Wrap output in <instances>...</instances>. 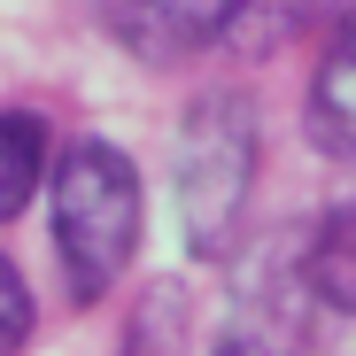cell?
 <instances>
[{
  "label": "cell",
  "instance_id": "1",
  "mask_svg": "<svg viewBox=\"0 0 356 356\" xmlns=\"http://www.w3.org/2000/svg\"><path fill=\"white\" fill-rule=\"evenodd\" d=\"M54 256L78 302H101L140 256V170L108 140H78L54 163Z\"/></svg>",
  "mask_w": 356,
  "mask_h": 356
},
{
  "label": "cell",
  "instance_id": "2",
  "mask_svg": "<svg viewBox=\"0 0 356 356\" xmlns=\"http://www.w3.org/2000/svg\"><path fill=\"white\" fill-rule=\"evenodd\" d=\"M256 194V108L241 93H202L178 124V232L186 256L217 264L241 241Z\"/></svg>",
  "mask_w": 356,
  "mask_h": 356
},
{
  "label": "cell",
  "instance_id": "3",
  "mask_svg": "<svg viewBox=\"0 0 356 356\" xmlns=\"http://www.w3.org/2000/svg\"><path fill=\"white\" fill-rule=\"evenodd\" d=\"M248 0H101V24L147 63H178V54L217 47L241 24Z\"/></svg>",
  "mask_w": 356,
  "mask_h": 356
},
{
  "label": "cell",
  "instance_id": "4",
  "mask_svg": "<svg viewBox=\"0 0 356 356\" xmlns=\"http://www.w3.org/2000/svg\"><path fill=\"white\" fill-rule=\"evenodd\" d=\"M302 294H310L302 256H294V271H264L256 286H241L217 356H294L302 348Z\"/></svg>",
  "mask_w": 356,
  "mask_h": 356
},
{
  "label": "cell",
  "instance_id": "5",
  "mask_svg": "<svg viewBox=\"0 0 356 356\" xmlns=\"http://www.w3.org/2000/svg\"><path fill=\"white\" fill-rule=\"evenodd\" d=\"M310 132L341 163H356V16L333 24L318 70H310Z\"/></svg>",
  "mask_w": 356,
  "mask_h": 356
},
{
  "label": "cell",
  "instance_id": "6",
  "mask_svg": "<svg viewBox=\"0 0 356 356\" xmlns=\"http://www.w3.org/2000/svg\"><path fill=\"white\" fill-rule=\"evenodd\" d=\"M302 279L318 302L348 310L356 318V202H333L318 225H310V241H302Z\"/></svg>",
  "mask_w": 356,
  "mask_h": 356
},
{
  "label": "cell",
  "instance_id": "7",
  "mask_svg": "<svg viewBox=\"0 0 356 356\" xmlns=\"http://www.w3.org/2000/svg\"><path fill=\"white\" fill-rule=\"evenodd\" d=\"M47 178V124L24 108H0V225H8Z\"/></svg>",
  "mask_w": 356,
  "mask_h": 356
},
{
  "label": "cell",
  "instance_id": "8",
  "mask_svg": "<svg viewBox=\"0 0 356 356\" xmlns=\"http://www.w3.org/2000/svg\"><path fill=\"white\" fill-rule=\"evenodd\" d=\"M31 286H24V271L8 264V256H0V356H16L24 341H31Z\"/></svg>",
  "mask_w": 356,
  "mask_h": 356
}]
</instances>
